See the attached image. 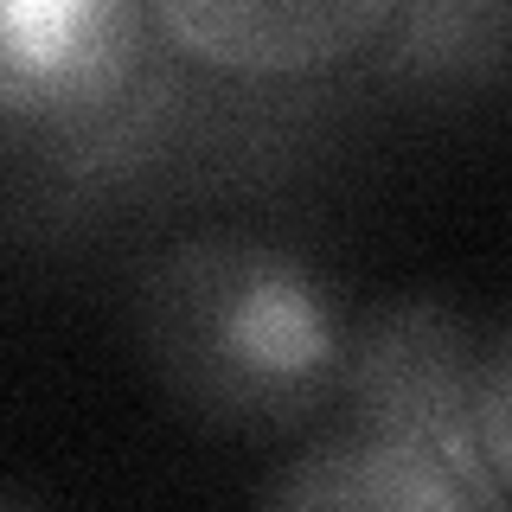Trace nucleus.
<instances>
[{
    "instance_id": "f257e3e1",
    "label": "nucleus",
    "mask_w": 512,
    "mask_h": 512,
    "mask_svg": "<svg viewBox=\"0 0 512 512\" xmlns=\"http://www.w3.org/2000/svg\"><path fill=\"white\" fill-rule=\"evenodd\" d=\"M135 327L173 404L237 436H288L333 410L352 340L314 269L244 231L160 250L135 288Z\"/></svg>"
},
{
    "instance_id": "f03ea898",
    "label": "nucleus",
    "mask_w": 512,
    "mask_h": 512,
    "mask_svg": "<svg viewBox=\"0 0 512 512\" xmlns=\"http://www.w3.org/2000/svg\"><path fill=\"white\" fill-rule=\"evenodd\" d=\"M148 0H0V116L13 148L71 167L167 64Z\"/></svg>"
},
{
    "instance_id": "7ed1b4c3",
    "label": "nucleus",
    "mask_w": 512,
    "mask_h": 512,
    "mask_svg": "<svg viewBox=\"0 0 512 512\" xmlns=\"http://www.w3.org/2000/svg\"><path fill=\"white\" fill-rule=\"evenodd\" d=\"M480 359L468 320L442 301H391L365 314L346 340V372H340V429L384 442H410L423 455L448 461L468 474L487 506H506L500 480L487 474L480 455Z\"/></svg>"
},
{
    "instance_id": "20e7f679",
    "label": "nucleus",
    "mask_w": 512,
    "mask_h": 512,
    "mask_svg": "<svg viewBox=\"0 0 512 512\" xmlns=\"http://www.w3.org/2000/svg\"><path fill=\"white\" fill-rule=\"evenodd\" d=\"M167 45L237 84H301L384 39L404 0H148Z\"/></svg>"
},
{
    "instance_id": "39448f33",
    "label": "nucleus",
    "mask_w": 512,
    "mask_h": 512,
    "mask_svg": "<svg viewBox=\"0 0 512 512\" xmlns=\"http://www.w3.org/2000/svg\"><path fill=\"white\" fill-rule=\"evenodd\" d=\"M269 506L288 512H493L487 493L468 474H455L448 461L423 455L410 442H384V436H359V429H333L327 442H314L308 455H295L288 468L263 487Z\"/></svg>"
},
{
    "instance_id": "423d86ee",
    "label": "nucleus",
    "mask_w": 512,
    "mask_h": 512,
    "mask_svg": "<svg viewBox=\"0 0 512 512\" xmlns=\"http://www.w3.org/2000/svg\"><path fill=\"white\" fill-rule=\"evenodd\" d=\"M391 84L468 90L512 77V0H404L378 39Z\"/></svg>"
},
{
    "instance_id": "0eeeda50",
    "label": "nucleus",
    "mask_w": 512,
    "mask_h": 512,
    "mask_svg": "<svg viewBox=\"0 0 512 512\" xmlns=\"http://www.w3.org/2000/svg\"><path fill=\"white\" fill-rule=\"evenodd\" d=\"M480 455H487V474L500 480V493L512 500V327L480 359Z\"/></svg>"
}]
</instances>
